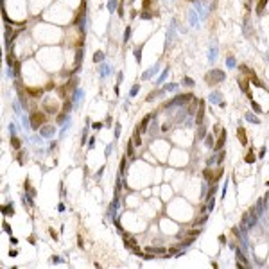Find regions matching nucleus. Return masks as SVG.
I'll return each mask as SVG.
<instances>
[{"label": "nucleus", "instance_id": "24", "mask_svg": "<svg viewBox=\"0 0 269 269\" xmlns=\"http://www.w3.org/2000/svg\"><path fill=\"white\" fill-rule=\"evenodd\" d=\"M237 258H239V262H242V264H244L246 267L250 266V264H248V260H246V257H244V255H242L240 251H237Z\"/></svg>", "mask_w": 269, "mask_h": 269}, {"label": "nucleus", "instance_id": "6", "mask_svg": "<svg viewBox=\"0 0 269 269\" xmlns=\"http://www.w3.org/2000/svg\"><path fill=\"white\" fill-rule=\"evenodd\" d=\"M84 11H86V0H83V2H81L79 11L76 13V20H74V23H79V22H81V18L84 16Z\"/></svg>", "mask_w": 269, "mask_h": 269}, {"label": "nucleus", "instance_id": "42", "mask_svg": "<svg viewBox=\"0 0 269 269\" xmlns=\"http://www.w3.org/2000/svg\"><path fill=\"white\" fill-rule=\"evenodd\" d=\"M131 2H134V0H131Z\"/></svg>", "mask_w": 269, "mask_h": 269}, {"label": "nucleus", "instance_id": "39", "mask_svg": "<svg viewBox=\"0 0 269 269\" xmlns=\"http://www.w3.org/2000/svg\"><path fill=\"white\" fill-rule=\"evenodd\" d=\"M161 131H163V133H165V131H169V126L163 124V126H161Z\"/></svg>", "mask_w": 269, "mask_h": 269}, {"label": "nucleus", "instance_id": "33", "mask_svg": "<svg viewBox=\"0 0 269 269\" xmlns=\"http://www.w3.org/2000/svg\"><path fill=\"white\" fill-rule=\"evenodd\" d=\"M223 172H224L223 169H217V171H215V181H217V179H221V176H223Z\"/></svg>", "mask_w": 269, "mask_h": 269}, {"label": "nucleus", "instance_id": "13", "mask_svg": "<svg viewBox=\"0 0 269 269\" xmlns=\"http://www.w3.org/2000/svg\"><path fill=\"white\" fill-rule=\"evenodd\" d=\"M250 81H251V83H253L255 86H258V88H264V83H262V81H260V79L257 77V74H253V72H251V76H250Z\"/></svg>", "mask_w": 269, "mask_h": 269}, {"label": "nucleus", "instance_id": "9", "mask_svg": "<svg viewBox=\"0 0 269 269\" xmlns=\"http://www.w3.org/2000/svg\"><path fill=\"white\" fill-rule=\"evenodd\" d=\"M266 5H267V0H258L257 5H255V13H257V15H262L264 9H266Z\"/></svg>", "mask_w": 269, "mask_h": 269}, {"label": "nucleus", "instance_id": "26", "mask_svg": "<svg viewBox=\"0 0 269 269\" xmlns=\"http://www.w3.org/2000/svg\"><path fill=\"white\" fill-rule=\"evenodd\" d=\"M118 16L124 18V0H120V4H118Z\"/></svg>", "mask_w": 269, "mask_h": 269}, {"label": "nucleus", "instance_id": "3", "mask_svg": "<svg viewBox=\"0 0 269 269\" xmlns=\"http://www.w3.org/2000/svg\"><path fill=\"white\" fill-rule=\"evenodd\" d=\"M250 83H251V81H250V77H244V79H240V77H239V86H240V90H242V92H244L248 97L251 99V92H250Z\"/></svg>", "mask_w": 269, "mask_h": 269}, {"label": "nucleus", "instance_id": "14", "mask_svg": "<svg viewBox=\"0 0 269 269\" xmlns=\"http://www.w3.org/2000/svg\"><path fill=\"white\" fill-rule=\"evenodd\" d=\"M27 92H29L32 97H41L45 90H43V88H27Z\"/></svg>", "mask_w": 269, "mask_h": 269}, {"label": "nucleus", "instance_id": "23", "mask_svg": "<svg viewBox=\"0 0 269 269\" xmlns=\"http://www.w3.org/2000/svg\"><path fill=\"white\" fill-rule=\"evenodd\" d=\"M205 140H206V145H208V147H213L215 140H213V137H212V134H206V137H205Z\"/></svg>", "mask_w": 269, "mask_h": 269}, {"label": "nucleus", "instance_id": "30", "mask_svg": "<svg viewBox=\"0 0 269 269\" xmlns=\"http://www.w3.org/2000/svg\"><path fill=\"white\" fill-rule=\"evenodd\" d=\"M199 233H201V230H199V228H194V230H190V232H188V235H192V237H197Z\"/></svg>", "mask_w": 269, "mask_h": 269}, {"label": "nucleus", "instance_id": "21", "mask_svg": "<svg viewBox=\"0 0 269 269\" xmlns=\"http://www.w3.org/2000/svg\"><path fill=\"white\" fill-rule=\"evenodd\" d=\"M126 169H127V160H126V156H124L122 160H120V174H124Z\"/></svg>", "mask_w": 269, "mask_h": 269}, {"label": "nucleus", "instance_id": "7", "mask_svg": "<svg viewBox=\"0 0 269 269\" xmlns=\"http://www.w3.org/2000/svg\"><path fill=\"white\" fill-rule=\"evenodd\" d=\"M237 138L240 140V145H248V134L244 127H239L237 129Z\"/></svg>", "mask_w": 269, "mask_h": 269}, {"label": "nucleus", "instance_id": "15", "mask_svg": "<svg viewBox=\"0 0 269 269\" xmlns=\"http://www.w3.org/2000/svg\"><path fill=\"white\" fill-rule=\"evenodd\" d=\"M133 142H134V145H142V137H140V129H134V133H133Z\"/></svg>", "mask_w": 269, "mask_h": 269}, {"label": "nucleus", "instance_id": "41", "mask_svg": "<svg viewBox=\"0 0 269 269\" xmlns=\"http://www.w3.org/2000/svg\"><path fill=\"white\" fill-rule=\"evenodd\" d=\"M188 2H192V0H188Z\"/></svg>", "mask_w": 269, "mask_h": 269}, {"label": "nucleus", "instance_id": "20", "mask_svg": "<svg viewBox=\"0 0 269 269\" xmlns=\"http://www.w3.org/2000/svg\"><path fill=\"white\" fill-rule=\"evenodd\" d=\"M102 58H104V54H102V50H97L95 54H93V61H95V63H99V61H102Z\"/></svg>", "mask_w": 269, "mask_h": 269}, {"label": "nucleus", "instance_id": "2", "mask_svg": "<svg viewBox=\"0 0 269 269\" xmlns=\"http://www.w3.org/2000/svg\"><path fill=\"white\" fill-rule=\"evenodd\" d=\"M223 77H224V76H223V72H221V70H213L212 74H208L205 79H206V83H208V84H217Z\"/></svg>", "mask_w": 269, "mask_h": 269}, {"label": "nucleus", "instance_id": "5", "mask_svg": "<svg viewBox=\"0 0 269 269\" xmlns=\"http://www.w3.org/2000/svg\"><path fill=\"white\" fill-rule=\"evenodd\" d=\"M203 118H205V102H203V100H199V111H197V115H196V124L201 126V124H203Z\"/></svg>", "mask_w": 269, "mask_h": 269}, {"label": "nucleus", "instance_id": "12", "mask_svg": "<svg viewBox=\"0 0 269 269\" xmlns=\"http://www.w3.org/2000/svg\"><path fill=\"white\" fill-rule=\"evenodd\" d=\"M149 120H151V115H145V117H144V120H142V122H140V126H138L140 133L147 131V124H149Z\"/></svg>", "mask_w": 269, "mask_h": 269}, {"label": "nucleus", "instance_id": "19", "mask_svg": "<svg viewBox=\"0 0 269 269\" xmlns=\"http://www.w3.org/2000/svg\"><path fill=\"white\" fill-rule=\"evenodd\" d=\"M255 153H253V149H250V153L246 154V163H255Z\"/></svg>", "mask_w": 269, "mask_h": 269}, {"label": "nucleus", "instance_id": "25", "mask_svg": "<svg viewBox=\"0 0 269 269\" xmlns=\"http://www.w3.org/2000/svg\"><path fill=\"white\" fill-rule=\"evenodd\" d=\"M205 137H206V129H205L203 126H201L199 129H197V138H205Z\"/></svg>", "mask_w": 269, "mask_h": 269}, {"label": "nucleus", "instance_id": "4", "mask_svg": "<svg viewBox=\"0 0 269 269\" xmlns=\"http://www.w3.org/2000/svg\"><path fill=\"white\" fill-rule=\"evenodd\" d=\"M224 142H226V131L223 129V131L219 133V138L215 140V144H213V149H215V151H221V149L224 147Z\"/></svg>", "mask_w": 269, "mask_h": 269}, {"label": "nucleus", "instance_id": "34", "mask_svg": "<svg viewBox=\"0 0 269 269\" xmlns=\"http://www.w3.org/2000/svg\"><path fill=\"white\" fill-rule=\"evenodd\" d=\"M23 156H25V153L20 151V153H18V163H23Z\"/></svg>", "mask_w": 269, "mask_h": 269}, {"label": "nucleus", "instance_id": "28", "mask_svg": "<svg viewBox=\"0 0 269 269\" xmlns=\"http://www.w3.org/2000/svg\"><path fill=\"white\" fill-rule=\"evenodd\" d=\"M224 156H226V153H224L223 149H221V151H219V156H217V161H219V163H223V160H224Z\"/></svg>", "mask_w": 269, "mask_h": 269}, {"label": "nucleus", "instance_id": "10", "mask_svg": "<svg viewBox=\"0 0 269 269\" xmlns=\"http://www.w3.org/2000/svg\"><path fill=\"white\" fill-rule=\"evenodd\" d=\"M188 99H194V95H192V93H185V95H178V97L174 99V100H176V102H179V104H187V102H188Z\"/></svg>", "mask_w": 269, "mask_h": 269}, {"label": "nucleus", "instance_id": "35", "mask_svg": "<svg viewBox=\"0 0 269 269\" xmlns=\"http://www.w3.org/2000/svg\"><path fill=\"white\" fill-rule=\"evenodd\" d=\"M50 129H52L50 126H47V127H43V131H41V134H45V137H47V134H50Z\"/></svg>", "mask_w": 269, "mask_h": 269}, {"label": "nucleus", "instance_id": "11", "mask_svg": "<svg viewBox=\"0 0 269 269\" xmlns=\"http://www.w3.org/2000/svg\"><path fill=\"white\" fill-rule=\"evenodd\" d=\"M9 144H11L13 149H20V147H22V140H20L18 137H11L9 138Z\"/></svg>", "mask_w": 269, "mask_h": 269}, {"label": "nucleus", "instance_id": "38", "mask_svg": "<svg viewBox=\"0 0 269 269\" xmlns=\"http://www.w3.org/2000/svg\"><path fill=\"white\" fill-rule=\"evenodd\" d=\"M100 127H102V124H100V122H99V124H97V122L93 124V129H100Z\"/></svg>", "mask_w": 269, "mask_h": 269}, {"label": "nucleus", "instance_id": "1", "mask_svg": "<svg viewBox=\"0 0 269 269\" xmlns=\"http://www.w3.org/2000/svg\"><path fill=\"white\" fill-rule=\"evenodd\" d=\"M29 120H31V126H32V129H39L45 122H47V113L45 111H38L34 110L29 115Z\"/></svg>", "mask_w": 269, "mask_h": 269}, {"label": "nucleus", "instance_id": "8", "mask_svg": "<svg viewBox=\"0 0 269 269\" xmlns=\"http://www.w3.org/2000/svg\"><path fill=\"white\" fill-rule=\"evenodd\" d=\"M203 178L208 181V183H215V171H212V169H205V171H203Z\"/></svg>", "mask_w": 269, "mask_h": 269}, {"label": "nucleus", "instance_id": "31", "mask_svg": "<svg viewBox=\"0 0 269 269\" xmlns=\"http://www.w3.org/2000/svg\"><path fill=\"white\" fill-rule=\"evenodd\" d=\"M192 242H194V237L190 235V237H188V239H185L183 242H181V246H188V244H192Z\"/></svg>", "mask_w": 269, "mask_h": 269}, {"label": "nucleus", "instance_id": "18", "mask_svg": "<svg viewBox=\"0 0 269 269\" xmlns=\"http://www.w3.org/2000/svg\"><path fill=\"white\" fill-rule=\"evenodd\" d=\"M2 213H4V215H13V213H15V210H13L11 205H4V206H2Z\"/></svg>", "mask_w": 269, "mask_h": 269}, {"label": "nucleus", "instance_id": "17", "mask_svg": "<svg viewBox=\"0 0 269 269\" xmlns=\"http://www.w3.org/2000/svg\"><path fill=\"white\" fill-rule=\"evenodd\" d=\"M133 145H134V142H133V138L127 142V156H129L131 160L134 158V153H133Z\"/></svg>", "mask_w": 269, "mask_h": 269}, {"label": "nucleus", "instance_id": "36", "mask_svg": "<svg viewBox=\"0 0 269 269\" xmlns=\"http://www.w3.org/2000/svg\"><path fill=\"white\" fill-rule=\"evenodd\" d=\"M156 93H158V92H151V93H149V95H147V100H151L153 97H156Z\"/></svg>", "mask_w": 269, "mask_h": 269}, {"label": "nucleus", "instance_id": "16", "mask_svg": "<svg viewBox=\"0 0 269 269\" xmlns=\"http://www.w3.org/2000/svg\"><path fill=\"white\" fill-rule=\"evenodd\" d=\"M154 0H142V11H149L153 7Z\"/></svg>", "mask_w": 269, "mask_h": 269}, {"label": "nucleus", "instance_id": "29", "mask_svg": "<svg viewBox=\"0 0 269 269\" xmlns=\"http://www.w3.org/2000/svg\"><path fill=\"white\" fill-rule=\"evenodd\" d=\"M70 108H72V102H70V100H65V104H63V111L66 113V111L70 110Z\"/></svg>", "mask_w": 269, "mask_h": 269}, {"label": "nucleus", "instance_id": "40", "mask_svg": "<svg viewBox=\"0 0 269 269\" xmlns=\"http://www.w3.org/2000/svg\"><path fill=\"white\" fill-rule=\"evenodd\" d=\"M267 187H269V181H267Z\"/></svg>", "mask_w": 269, "mask_h": 269}, {"label": "nucleus", "instance_id": "37", "mask_svg": "<svg viewBox=\"0 0 269 269\" xmlns=\"http://www.w3.org/2000/svg\"><path fill=\"white\" fill-rule=\"evenodd\" d=\"M4 230L7 232V233H11V228H9V224H7V223H4Z\"/></svg>", "mask_w": 269, "mask_h": 269}, {"label": "nucleus", "instance_id": "27", "mask_svg": "<svg viewBox=\"0 0 269 269\" xmlns=\"http://www.w3.org/2000/svg\"><path fill=\"white\" fill-rule=\"evenodd\" d=\"M13 66H15V76H20V66H22V63H20V61H15V65H13Z\"/></svg>", "mask_w": 269, "mask_h": 269}, {"label": "nucleus", "instance_id": "32", "mask_svg": "<svg viewBox=\"0 0 269 269\" xmlns=\"http://www.w3.org/2000/svg\"><path fill=\"white\" fill-rule=\"evenodd\" d=\"M7 65H15V56H13V52L7 54Z\"/></svg>", "mask_w": 269, "mask_h": 269}, {"label": "nucleus", "instance_id": "22", "mask_svg": "<svg viewBox=\"0 0 269 269\" xmlns=\"http://www.w3.org/2000/svg\"><path fill=\"white\" fill-rule=\"evenodd\" d=\"M239 70H240L242 74H244V76H248V77H250V76H251V70H250V68H248V66H246V65H240V66H239Z\"/></svg>", "mask_w": 269, "mask_h": 269}]
</instances>
